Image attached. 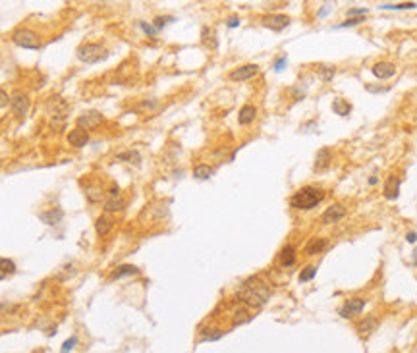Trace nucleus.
Masks as SVG:
<instances>
[{
	"mask_svg": "<svg viewBox=\"0 0 417 353\" xmlns=\"http://www.w3.org/2000/svg\"><path fill=\"white\" fill-rule=\"evenodd\" d=\"M170 21H174V18H170V16H161V18L155 19V29L158 31V29H163L166 23H170Z\"/></svg>",
	"mask_w": 417,
	"mask_h": 353,
	"instance_id": "473e14b6",
	"label": "nucleus"
},
{
	"mask_svg": "<svg viewBox=\"0 0 417 353\" xmlns=\"http://www.w3.org/2000/svg\"><path fill=\"white\" fill-rule=\"evenodd\" d=\"M76 58L79 62H85V64H97L108 58V50L99 43H87V45H81L76 50Z\"/></svg>",
	"mask_w": 417,
	"mask_h": 353,
	"instance_id": "7ed1b4c3",
	"label": "nucleus"
},
{
	"mask_svg": "<svg viewBox=\"0 0 417 353\" xmlns=\"http://www.w3.org/2000/svg\"><path fill=\"white\" fill-rule=\"evenodd\" d=\"M124 207H126V201L122 199L120 195H110L107 201H105V212L107 214H114V212H120V210H124Z\"/></svg>",
	"mask_w": 417,
	"mask_h": 353,
	"instance_id": "f8f14e48",
	"label": "nucleus"
},
{
	"mask_svg": "<svg viewBox=\"0 0 417 353\" xmlns=\"http://www.w3.org/2000/svg\"><path fill=\"white\" fill-rule=\"evenodd\" d=\"M363 21V18H349L348 21H342V23H338L336 27L342 29V27H354V25H359Z\"/></svg>",
	"mask_w": 417,
	"mask_h": 353,
	"instance_id": "72a5a7b5",
	"label": "nucleus"
},
{
	"mask_svg": "<svg viewBox=\"0 0 417 353\" xmlns=\"http://www.w3.org/2000/svg\"><path fill=\"white\" fill-rule=\"evenodd\" d=\"M344 216H346V207H344V205H332V207H329V209L325 210L323 222H325V224H332V222L342 220Z\"/></svg>",
	"mask_w": 417,
	"mask_h": 353,
	"instance_id": "9b49d317",
	"label": "nucleus"
},
{
	"mask_svg": "<svg viewBox=\"0 0 417 353\" xmlns=\"http://www.w3.org/2000/svg\"><path fill=\"white\" fill-rule=\"evenodd\" d=\"M255 116H257V108L251 106V105H245L242 110H240L238 122H240L242 125H247V124H251L253 120H255Z\"/></svg>",
	"mask_w": 417,
	"mask_h": 353,
	"instance_id": "f3484780",
	"label": "nucleus"
},
{
	"mask_svg": "<svg viewBox=\"0 0 417 353\" xmlns=\"http://www.w3.org/2000/svg\"><path fill=\"white\" fill-rule=\"evenodd\" d=\"M214 174V168L209 164H197L194 168V178L195 180H209Z\"/></svg>",
	"mask_w": 417,
	"mask_h": 353,
	"instance_id": "b1692460",
	"label": "nucleus"
},
{
	"mask_svg": "<svg viewBox=\"0 0 417 353\" xmlns=\"http://www.w3.org/2000/svg\"><path fill=\"white\" fill-rule=\"evenodd\" d=\"M377 326H378V318H375V316H365V318H361L358 323V330L361 334H371Z\"/></svg>",
	"mask_w": 417,
	"mask_h": 353,
	"instance_id": "aec40b11",
	"label": "nucleus"
},
{
	"mask_svg": "<svg viewBox=\"0 0 417 353\" xmlns=\"http://www.w3.org/2000/svg\"><path fill=\"white\" fill-rule=\"evenodd\" d=\"M105 187L101 185V183H89L87 187H85V195H87V199L91 201V203H101V201L105 199Z\"/></svg>",
	"mask_w": 417,
	"mask_h": 353,
	"instance_id": "ddd939ff",
	"label": "nucleus"
},
{
	"mask_svg": "<svg viewBox=\"0 0 417 353\" xmlns=\"http://www.w3.org/2000/svg\"><path fill=\"white\" fill-rule=\"evenodd\" d=\"M325 199V191L317 187H301L290 197V207L298 210H309L317 207L320 201Z\"/></svg>",
	"mask_w": 417,
	"mask_h": 353,
	"instance_id": "f03ea898",
	"label": "nucleus"
},
{
	"mask_svg": "<svg viewBox=\"0 0 417 353\" xmlns=\"http://www.w3.org/2000/svg\"><path fill=\"white\" fill-rule=\"evenodd\" d=\"M259 74V66L257 64H245V66L236 68L234 72H230V79L232 81H245V79H251Z\"/></svg>",
	"mask_w": 417,
	"mask_h": 353,
	"instance_id": "1a4fd4ad",
	"label": "nucleus"
},
{
	"mask_svg": "<svg viewBox=\"0 0 417 353\" xmlns=\"http://www.w3.org/2000/svg\"><path fill=\"white\" fill-rule=\"evenodd\" d=\"M8 105H10V95L4 89H0V108H6Z\"/></svg>",
	"mask_w": 417,
	"mask_h": 353,
	"instance_id": "c9c22d12",
	"label": "nucleus"
},
{
	"mask_svg": "<svg viewBox=\"0 0 417 353\" xmlns=\"http://www.w3.org/2000/svg\"><path fill=\"white\" fill-rule=\"evenodd\" d=\"M261 21L265 27L272 29V31H282L284 27L290 25V18L284 16V14H269V16H265Z\"/></svg>",
	"mask_w": 417,
	"mask_h": 353,
	"instance_id": "6e6552de",
	"label": "nucleus"
},
{
	"mask_svg": "<svg viewBox=\"0 0 417 353\" xmlns=\"http://www.w3.org/2000/svg\"><path fill=\"white\" fill-rule=\"evenodd\" d=\"M226 25H228V27H238V25H240V19H238V18H230L228 21H226Z\"/></svg>",
	"mask_w": 417,
	"mask_h": 353,
	"instance_id": "4c0bfd02",
	"label": "nucleus"
},
{
	"mask_svg": "<svg viewBox=\"0 0 417 353\" xmlns=\"http://www.w3.org/2000/svg\"><path fill=\"white\" fill-rule=\"evenodd\" d=\"M139 27L145 31V35H149V37H153V35H156V29L155 25H149L147 21H139Z\"/></svg>",
	"mask_w": 417,
	"mask_h": 353,
	"instance_id": "f704fd0d",
	"label": "nucleus"
},
{
	"mask_svg": "<svg viewBox=\"0 0 417 353\" xmlns=\"http://www.w3.org/2000/svg\"><path fill=\"white\" fill-rule=\"evenodd\" d=\"M12 41L18 45V47L21 48H29V50H39L41 48V37L33 31V29H16L14 33H12Z\"/></svg>",
	"mask_w": 417,
	"mask_h": 353,
	"instance_id": "20e7f679",
	"label": "nucleus"
},
{
	"mask_svg": "<svg viewBox=\"0 0 417 353\" xmlns=\"http://www.w3.org/2000/svg\"><path fill=\"white\" fill-rule=\"evenodd\" d=\"M137 272H139V268L134 267V265H122V267H118L116 270L110 274V280H118V278H124V276H134Z\"/></svg>",
	"mask_w": 417,
	"mask_h": 353,
	"instance_id": "412c9836",
	"label": "nucleus"
},
{
	"mask_svg": "<svg viewBox=\"0 0 417 353\" xmlns=\"http://www.w3.org/2000/svg\"><path fill=\"white\" fill-rule=\"evenodd\" d=\"M103 122H105V116L101 114L99 110H87L81 116H78V127L79 130H85V132L87 130L89 132L97 130V127L103 125Z\"/></svg>",
	"mask_w": 417,
	"mask_h": 353,
	"instance_id": "423d86ee",
	"label": "nucleus"
},
{
	"mask_svg": "<svg viewBox=\"0 0 417 353\" xmlns=\"http://www.w3.org/2000/svg\"><path fill=\"white\" fill-rule=\"evenodd\" d=\"M62 216H64L62 210L52 209V210H49V212H43V214H41V220H43L45 224H49V226H54V224H58L60 220H62Z\"/></svg>",
	"mask_w": 417,
	"mask_h": 353,
	"instance_id": "5701e85b",
	"label": "nucleus"
},
{
	"mask_svg": "<svg viewBox=\"0 0 417 353\" xmlns=\"http://www.w3.org/2000/svg\"><path fill=\"white\" fill-rule=\"evenodd\" d=\"M406 239H407V241H409V243H415L417 234H415V232H409V234H407V236H406Z\"/></svg>",
	"mask_w": 417,
	"mask_h": 353,
	"instance_id": "58836bf2",
	"label": "nucleus"
},
{
	"mask_svg": "<svg viewBox=\"0 0 417 353\" xmlns=\"http://www.w3.org/2000/svg\"><path fill=\"white\" fill-rule=\"evenodd\" d=\"M329 164H330V149H320L319 153H317V156H315L313 168H315L317 172H320V170H325Z\"/></svg>",
	"mask_w": 417,
	"mask_h": 353,
	"instance_id": "a211bd4d",
	"label": "nucleus"
},
{
	"mask_svg": "<svg viewBox=\"0 0 417 353\" xmlns=\"http://www.w3.org/2000/svg\"><path fill=\"white\" fill-rule=\"evenodd\" d=\"M224 336V332L220 328H203L201 330V340L203 342H216Z\"/></svg>",
	"mask_w": 417,
	"mask_h": 353,
	"instance_id": "393cba45",
	"label": "nucleus"
},
{
	"mask_svg": "<svg viewBox=\"0 0 417 353\" xmlns=\"http://www.w3.org/2000/svg\"><path fill=\"white\" fill-rule=\"evenodd\" d=\"M317 274V268L315 267H305L300 272V282H307V280H313Z\"/></svg>",
	"mask_w": 417,
	"mask_h": 353,
	"instance_id": "7c9ffc66",
	"label": "nucleus"
},
{
	"mask_svg": "<svg viewBox=\"0 0 417 353\" xmlns=\"http://www.w3.org/2000/svg\"><path fill=\"white\" fill-rule=\"evenodd\" d=\"M272 290L271 286L259 276H251L243 282L242 286L238 287V294L236 299L245 307H251V309H261L265 307V303L271 299Z\"/></svg>",
	"mask_w": 417,
	"mask_h": 353,
	"instance_id": "f257e3e1",
	"label": "nucleus"
},
{
	"mask_svg": "<svg viewBox=\"0 0 417 353\" xmlns=\"http://www.w3.org/2000/svg\"><path fill=\"white\" fill-rule=\"evenodd\" d=\"M10 106L12 112L18 120H23L27 112H29V97L25 95L23 91H14L10 95Z\"/></svg>",
	"mask_w": 417,
	"mask_h": 353,
	"instance_id": "39448f33",
	"label": "nucleus"
},
{
	"mask_svg": "<svg viewBox=\"0 0 417 353\" xmlns=\"http://www.w3.org/2000/svg\"><path fill=\"white\" fill-rule=\"evenodd\" d=\"M4 278H6V274H4V272H0V280H4Z\"/></svg>",
	"mask_w": 417,
	"mask_h": 353,
	"instance_id": "79ce46f5",
	"label": "nucleus"
},
{
	"mask_svg": "<svg viewBox=\"0 0 417 353\" xmlns=\"http://www.w3.org/2000/svg\"><path fill=\"white\" fill-rule=\"evenodd\" d=\"M87 141H89V134L85 130L76 127V130H72L68 134V143L74 145V147H83V145H87Z\"/></svg>",
	"mask_w": 417,
	"mask_h": 353,
	"instance_id": "4468645a",
	"label": "nucleus"
},
{
	"mask_svg": "<svg viewBox=\"0 0 417 353\" xmlns=\"http://www.w3.org/2000/svg\"><path fill=\"white\" fill-rule=\"evenodd\" d=\"M371 72H373V76L377 77V79H388V77H392L396 74V66L390 64V62H377L375 66L371 68Z\"/></svg>",
	"mask_w": 417,
	"mask_h": 353,
	"instance_id": "9d476101",
	"label": "nucleus"
},
{
	"mask_svg": "<svg viewBox=\"0 0 417 353\" xmlns=\"http://www.w3.org/2000/svg\"><path fill=\"white\" fill-rule=\"evenodd\" d=\"M417 4L415 2H402V4H382L380 8H384V10H411V8H415Z\"/></svg>",
	"mask_w": 417,
	"mask_h": 353,
	"instance_id": "c756f323",
	"label": "nucleus"
},
{
	"mask_svg": "<svg viewBox=\"0 0 417 353\" xmlns=\"http://www.w3.org/2000/svg\"><path fill=\"white\" fill-rule=\"evenodd\" d=\"M143 106H145V108H156V106H158V103H156V101H145V103H143Z\"/></svg>",
	"mask_w": 417,
	"mask_h": 353,
	"instance_id": "ea45409f",
	"label": "nucleus"
},
{
	"mask_svg": "<svg viewBox=\"0 0 417 353\" xmlns=\"http://www.w3.org/2000/svg\"><path fill=\"white\" fill-rule=\"evenodd\" d=\"M327 247H329V241L323 238H317V239H313L311 243H307L305 253H307V255H319V253H323Z\"/></svg>",
	"mask_w": 417,
	"mask_h": 353,
	"instance_id": "6ab92c4d",
	"label": "nucleus"
},
{
	"mask_svg": "<svg viewBox=\"0 0 417 353\" xmlns=\"http://www.w3.org/2000/svg\"><path fill=\"white\" fill-rule=\"evenodd\" d=\"M332 110L340 116H348L349 112H351V105L346 103V101H342V99H336V101L332 103Z\"/></svg>",
	"mask_w": 417,
	"mask_h": 353,
	"instance_id": "a878e982",
	"label": "nucleus"
},
{
	"mask_svg": "<svg viewBox=\"0 0 417 353\" xmlns=\"http://www.w3.org/2000/svg\"><path fill=\"white\" fill-rule=\"evenodd\" d=\"M286 60H288L286 56L278 58V60H276V64H274V70H278V72H280V70H284V66H286Z\"/></svg>",
	"mask_w": 417,
	"mask_h": 353,
	"instance_id": "e433bc0d",
	"label": "nucleus"
},
{
	"mask_svg": "<svg viewBox=\"0 0 417 353\" xmlns=\"http://www.w3.org/2000/svg\"><path fill=\"white\" fill-rule=\"evenodd\" d=\"M0 272H4L6 276L16 272V263L10 259H0Z\"/></svg>",
	"mask_w": 417,
	"mask_h": 353,
	"instance_id": "cd10ccee",
	"label": "nucleus"
},
{
	"mask_svg": "<svg viewBox=\"0 0 417 353\" xmlns=\"http://www.w3.org/2000/svg\"><path fill=\"white\" fill-rule=\"evenodd\" d=\"M369 183H371V185H375V183H377V178H375V176H373V178H369Z\"/></svg>",
	"mask_w": 417,
	"mask_h": 353,
	"instance_id": "a19ab883",
	"label": "nucleus"
},
{
	"mask_svg": "<svg viewBox=\"0 0 417 353\" xmlns=\"http://www.w3.org/2000/svg\"><path fill=\"white\" fill-rule=\"evenodd\" d=\"M400 183L402 181L398 180V178H388L387 183H384V197L387 199H396L398 195H400Z\"/></svg>",
	"mask_w": 417,
	"mask_h": 353,
	"instance_id": "dca6fc26",
	"label": "nucleus"
},
{
	"mask_svg": "<svg viewBox=\"0 0 417 353\" xmlns=\"http://www.w3.org/2000/svg\"><path fill=\"white\" fill-rule=\"evenodd\" d=\"M363 307H365V299H361V297H351V299H348L344 305L340 307V316H344V318H354V316H358L361 311H363Z\"/></svg>",
	"mask_w": 417,
	"mask_h": 353,
	"instance_id": "0eeeda50",
	"label": "nucleus"
},
{
	"mask_svg": "<svg viewBox=\"0 0 417 353\" xmlns=\"http://www.w3.org/2000/svg\"><path fill=\"white\" fill-rule=\"evenodd\" d=\"M118 161H127V163H132V164H139L141 156H139V153H136V151H126V153L118 154Z\"/></svg>",
	"mask_w": 417,
	"mask_h": 353,
	"instance_id": "c85d7f7f",
	"label": "nucleus"
},
{
	"mask_svg": "<svg viewBox=\"0 0 417 353\" xmlns=\"http://www.w3.org/2000/svg\"><path fill=\"white\" fill-rule=\"evenodd\" d=\"M251 316H249V313L245 311V309H236V313H234V318H232V325L234 326H240V325H243V323H247Z\"/></svg>",
	"mask_w": 417,
	"mask_h": 353,
	"instance_id": "bb28decb",
	"label": "nucleus"
},
{
	"mask_svg": "<svg viewBox=\"0 0 417 353\" xmlns=\"http://www.w3.org/2000/svg\"><path fill=\"white\" fill-rule=\"evenodd\" d=\"M112 226H114V222H112V218L107 216V214L99 216L97 222H95V230H97V234L101 236V238L108 236V234H110V230H112Z\"/></svg>",
	"mask_w": 417,
	"mask_h": 353,
	"instance_id": "2eb2a0df",
	"label": "nucleus"
},
{
	"mask_svg": "<svg viewBox=\"0 0 417 353\" xmlns=\"http://www.w3.org/2000/svg\"><path fill=\"white\" fill-rule=\"evenodd\" d=\"M76 345H78V338H76V336H70L68 340L62 344V353H70Z\"/></svg>",
	"mask_w": 417,
	"mask_h": 353,
	"instance_id": "2f4dec72",
	"label": "nucleus"
},
{
	"mask_svg": "<svg viewBox=\"0 0 417 353\" xmlns=\"http://www.w3.org/2000/svg\"><path fill=\"white\" fill-rule=\"evenodd\" d=\"M294 263H296V249L292 245H286L280 251V267H292Z\"/></svg>",
	"mask_w": 417,
	"mask_h": 353,
	"instance_id": "4be33fe9",
	"label": "nucleus"
}]
</instances>
